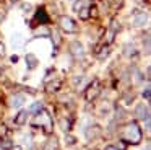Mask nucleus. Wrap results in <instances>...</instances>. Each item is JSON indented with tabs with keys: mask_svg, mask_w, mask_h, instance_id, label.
<instances>
[{
	"mask_svg": "<svg viewBox=\"0 0 151 150\" xmlns=\"http://www.w3.org/2000/svg\"><path fill=\"white\" fill-rule=\"evenodd\" d=\"M120 135H122V139H124L125 142L132 143V145L140 143L141 139H143V132H141L140 126H138L137 122H127L120 129Z\"/></svg>",
	"mask_w": 151,
	"mask_h": 150,
	"instance_id": "obj_1",
	"label": "nucleus"
},
{
	"mask_svg": "<svg viewBox=\"0 0 151 150\" xmlns=\"http://www.w3.org/2000/svg\"><path fill=\"white\" fill-rule=\"evenodd\" d=\"M33 124H34V126L42 127L44 132H46V134H50V132H52V127H54L52 116H50L49 111H46V109H41L39 113L36 114V117H34Z\"/></svg>",
	"mask_w": 151,
	"mask_h": 150,
	"instance_id": "obj_2",
	"label": "nucleus"
},
{
	"mask_svg": "<svg viewBox=\"0 0 151 150\" xmlns=\"http://www.w3.org/2000/svg\"><path fill=\"white\" fill-rule=\"evenodd\" d=\"M59 26H60L62 31L68 33V34H75V33L78 31V26H76L75 20L70 18V16H67V15H62L59 18Z\"/></svg>",
	"mask_w": 151,
	"mask_h": 150,
	"instance_id": "obj_3",
	"label": "nucleus"
},
{
	"mask_svg": "<svg viewBox=\"0 0 151 150\" xmlns=\"http://www.w3.org/2000/svg\"><path fill=\"white\" fill-rule=\"evenodd\" d=\"M99 93H101V82H99V80H93L91 85H89V87L86 88V91H85L86 101L96 100V98L99 96Z\"/></svg>",
	"mask_w": 151,
	"mask_h": 150,
	"instance_id": "obj_4",
	"label": "nucleus"
},
{
	"mask_svg": "<svg viewBox=\"0 0 151 150\" xmlns=\"http://www.w3.org/2000/svg\"><path fill=\"white\" fill-rule=\"evenodd\" d=\"M133 26L135 28H143L145 25L148 23V13H145V12H137L133 15Z\"/></svg>",
	"mask_w": 151,
	"mask_h": 150,
	"instance_id": "obj_5",
	"label": "nucleus"
},
{
	"mask_svg": "<svg viewBox=\"0 0 151 150\" xmlns=\"http://www.w3.org/2000/svg\"><path fill=\"white\" fill-rule=\"evenodd\" d=\"M70 54H72L73 57H76V59H81L83 55H85V47H83L81 42L73 41L72 44H70Z\"/></svg>",
	"mask_w": 151,
	"mask_h": 150,
	"instance_id": "obj_6",
	"label": "nucleus"
},
{
	"mask_svg": "<svg viewBox=\"0 0 151 150\" xmlns=\"http://www.w3.org/2000/svg\"><path fill=\"white\" fill-rule=\"evenodd\" d=\"M135 117L140 121H145L150 117V109H148V106H145V104H138L137 108H135Z\"/></svg>",
	"mask_w": 151,
	"mask_h": 150,
	"instance_id": "obj_7",
	"label": "nucleus"
},
{
	"mask_svg": "<svg viewBox=\"0 0 151 150\" xmlns=\"http://www.w3.org/2000/svg\"><path fill=\"white\" fill-rule=\"evenodd\" d=\"M24 101H26V96H24L23 93H17L13 95V96L10 98V108H21L24 104Z\"/></svg>",
	"mask_w": 151,
	"mask_h": 150,
	"instance_id": "obj_8",
	"label": "nucleus"
},
{
	"mask_svg": "<svg viewBox=\"0 0 151 150\" xmlns=\"http://www.w3.org/2000/svg\"><path fill=\"white\" fill-rule=\"evenodd\" d=\"M24 62H26V65H28L29 70H34V68L37 67V64H39V59H37L33 52H28V54L24 55Z\"/></svg>",
	"mask_w": 151,
	"mask_h": 150,
	"instance_id": "obj_9",
	"label": "nucleus"
},
{
	"mask_svg": "<svg viewBox=\"0 0 151 150\" xmlns=\"http://www.w3.org/2000/svg\"><path fill=\"white\" fill-rule=\"evenodd\" d=\"M44 150H59V139L57 137H49L44 143Z\"/></svg>",
	"mask_w": 151,
	"mask_h": 150,
	"instance_id": "obj_10",
	"label": "nucleus"
},
{
	"mask_svg": "<svg viewBox=\"0 0 151 150\" xmlns=\"http://www.w3.org/2000/svg\"><path fill=\"white\" fill-rule=\"evenodd\" d=\"M62 87V80H54V82H46V90L49 91V93H54V91H57L59 88Z\"/></svg>",
	"mask_w": 151,
	"mask_h": 150,
	"instance_id": "obj_11",
	"label": "nucleus"
},
{
	"mask_svg": "<svg viewBox=\"0 0 151 150\" xmlns=\"http://www.w3.org/2000/svg\"><path fill=\"white\" fill-rule=\"evenodd\" d=\"M28 116H29V113H28L26 109H21L20 113L17 114V117H15V122H17L18 126H23V124H26Z\"/></svg>",
	"mask_w": 151,
	"mask_h": 150,
	"instance_id": "obj_12",
	"label": "nucleus"
},
{
	"mask_svg": "<svg viewBox=\"0 0 151 150\" xmlns=\"http://www.w3.org/2000/svg\"><path fill=\"white\" fill-rule=\"evenodd\" d=\"M34 36H39V38H49L50 36V29L44 25H39V28L34 29Z\"/></svg>",
	"mask_w": 151,
	"mask_h": 150,
	"instance_id": "obj_13",
	"label": "nucleus"
},
{
	"mask_svg": "<svg viewBox=\"0 0 151 150\" xmlns=\"http://www.w3.org/2000/svg\"><path fill=\"white\" fill-rule=\"evenodd\" d=\"M12 46H13L15 49H18V47L23 46V34H21V33H15V34H12Z\"/></svg>",
	"mask_w": 151,
	"mask_h": 150,
	"instance_id": "obj_14",
	"label": "nucleus"
},
{
	"mask_svg": "<svg viewBox=\"0 0 151 150\" xmlns=\"http://www.w3.org/2000/svg\"><path fill=\"white\" fill-rule=\"evenodd\" d=\"M115 34H117V33H115V31H114V29H112V28H107V31H106L104 38H102V42H104L106 46H109V44H111L112 41H114Z\"/></svg>",
	"mask_w": 151,
	"mask_h": 150,
	"instance_id": "obj_15",
	"label": "nucleus"
},
{
	"mask_svg": "<svg viewBox=\"0 0 151 150\" xmlns=\"http://www.w3.org/2000/svg\"><path fill=\"white\" fill-rule=\"evenodd\" d=\"M137 54V47L133 44H125L124 46V55L125 57H130V55H135Z\"/></svg>",
	"mask_w": 151,
	"mask_h": 150,
	"instance_id": "obj_16",
	"label": "nucleus"
},
{
	"mask_svg": "<svg viewBox=\"0 0 151 150\" xmlns=\"http://www.w3.org/2000/svg\"><path fill=\"white\" fill-rule=\"evenodd\" d=\"M41 109H44V104L41 103V101H36V103H33L29 106V109H28V113H31V114H37Z\"/></svg>",
	"mask_w": 151,
	"mask_h": 150,
	"instance_id": "obj_17",
	"label": "nucleus"
},
{
	"mask_svg": "<svg viewBox=\"0 0 151 150\" xmlns=\"http://www.w3.org/2000/svg\"><path fill=\"white\" fill-rule=\"evenodd\" d=\"M96 134H101V129H99L98 126H93V127H89L88 130H86V139H94L96 137Z\"/></svg>",
	"mask_w": 151,
	"mask_h": 150,
	"instance_id": "obj_18",
	"label": "nucleus"
},
{
	"mask_svg": "<svg viewBox=\"0 0 151 150\" xmlns=\"http://www.w3.org/2000/svg\"><path fill=\"white\" fill-rule=\"evenodd\" d=\"M50 38L54 39V46H55V47H59L60 44H62V38H60V34L57 31H52L50 33Z\"/></svg>",
	"mask_w": 151,
	"mask_h": 150,
	"instance_id": "obj_19",
	"label": "nucleus"
},
{
	"mask_svg": "<svg viewBox=\"0 0 151 150\" xmlns=\"http://www.w3.org/2000/svg\"><path fill=\"white\" fill-rule=\"evenodd\" d=\"M36 20L39 21V25H41V23H47V15L44 13V10H42V8H41L39 12H37V15H36Z\"/></svg>",
	"mask_w": 151,
	"mask_h": 150,
	"instance_id": "obj_20",
	"label": "nucleus"
},
{
	"mask_svg": "<svg viewBox=\"0 0 151 150\" xmlns=\"http://www.w3.org/2000/svg\"><path fill=\"white\" fill-rule=\"evenodd\" d=\"M78 15H80V18H81V20H88V18H89V8H81V10H78Z\"/></svg>",
	"mask_w": 151,
	"mask_h": 150,
	"instance_id": "obj_21",
	"label": "nucleus"
},
{
	"mask_svg": "<svg viewBox=\"0 0 151 150\" xmlns=\"http://www.w3.org/2000/svg\"><path fill=\"white\" fill-rule=\"evenodd\" d=\"M107 55H109V46H106V47H104V49H102V51H101V54H99L98 57H99V59H101V60H102V59H106V57H107Z\"/></svg>",
	"mask_w": 151,
	"mask_h": 150,
	"instance_id": "obj_22",
	"label": "nucleus"
},
{
	"mask_svg": "<svg viewBox=\"0 0 151 150\" xmlns=\"http://www.w3.org/2000/svg\"><path fill=\"white\" fill-rule=\"evenodd\" d=\"M7 55V47H5V44L2 41H0V57H5Z\"/></svg>",
	"mask_w": 151,
	"mask_h": 150,
	"instance_id": "obj_23",
	"label": "nucleus"
},
{
	"mask_svg": "<svg viewBox=\"0 0 151 150\" xmlns=\"http://www.w3.org/2000/svg\"><path fill=\"white\" fill-rule=\"evenodd\" d=\"M143 96H145V100H148V101H150V98H151V90H150V87H148V88H145Z\"/></svg>",
	"mask_w": 151,
	"mask_h": 150,
	"instance_id": "obj_24",
	"label": "nucleus"
},
{
	"mask_svg": "<svg viewBox=\"0 0 151 150\" xmlns=\"http://www.w3.org/2000/svg\"><path fill=\"white\" fill-rule=\"evenodd\" d=\"M83 82V77H75V80H73V83H75V87H80Z\"/></svg>",
	"mask_w": 151,
	"mask_h": 150,
	"instance_id": "obj_25",
	"label": "nucleus"
},
{
	"mask_svg": "<svg viewBox=\"0 0 151 150\" xmlns=\"http://www.w3.org/2000/svg\"><path fill=\"white\" fill-rule=\"evenodd\" d=\"M5 134H7V127L0 126V137H5Z\"/></svg>",
	"mask_w": 151,
	"mask_h": 150,
	"instance_id": "obj_26",
	"label": "nucleus"
},
{
	"mask_svg": "<svg viewBox=\"0 0 151 150\" xmlns=\"http://www.w3.org/2000/svg\"><path fill=\"white\" fill-rule=\"evenodd\" d=\"M104 150H119V149H117V145H107V147H104Z\"/></svg>",
	"mask_w": 151,
	"mask_h": 150,
	"instance_id": "obj_27",
	"label": "nucleus"
},
{
	"mask_svg": "<svg viewBox=\"0 0 151 150\" xmlns=\"http://www.w3.org/2000/svg\"><path fill=\"white\" fill-rule=\"evenodd\" d=\"M8 150H23V149H21L20 145H12V147H10V149H8Z\"/></svg>",
	"mask_w": 151,
	"mask_h": 150,
	"instance_id": "obj_28",
	"label": "nucleus"
},
{
	"mask_svg": "<svg viewBox=\"0 0 151 150\" xmlns=\"http://www.w3.org/2000/svg\"><path fill=\"white\" fill-rule=\"evenodd\" d=\"M23 10H26V12H28V10H31V5H29V3H24V5H23Z\"/></svg>",
	"mask_w": 151,
	"mask_h": 150,
	"instance_id": "obj_29",
	"label": "nucleus"
},
{
	"mask_svg": "<svg viewBox=\"0 0 151 150\" xmlns=\"http://www.w3.org/2000/svg\"><path fill=\"white\" fill-rule=\"evenodd\" d=\"M4 18H5V13H4V12H0V21H2Z\"/></svg>",
	"mask_w": 151,
	"mask_h": 150,
	"instance_id": "obj_30",
	"label": "nucleus"
},
{
	"mask_svg": "<svg viewBox=\"0 0 151 150\" xmlns=\"http://www.w3.org/2000/svg\"><path fill=\"white\" fill-rule=\"evenodd\" d=\"M17 2H20V0H10V3H17Z\"/></svg>",
	"mask_w": 151,
	"mask_h": 150,
	"instance_id": "obj_31",
	"label": "nucleus"
},
{
	"mask_svg": "<svg viewBox=\"0 0 151 150\" xmlns=\"http://www.w3.org/2000/svg\"><path fill=\"white\" fill-rule=\"evenodd\" d=\"M145 150H150V147H146V149H145Z\"/></svg>",
	"mask_w": 151,
	"mask_h": 150,
	"instance_id": "obj_32",
	"label": "nucleus"
},
{
	"mask_svg": "<svg viewBox=\"0 0 151 150\" xmlns=\"http://www.w3.org/2000/svg\"><path fill=\"white\" fill-rule=\"evenodd\" d=\"M70 2H76V0H70Z\"/></svg>",
	"mask_w": 151,
	"mask_h": 150,
	"instance_id": "obj_33",
	"label": "nucleus"
},
{
	"mask_svg": "<svg viewBox=\"0 0 151 150\" xmlns=\"http://www.w3.org/2000/svg\"><path fill=\"white\" fill-rule=\"evenodd\" d=\"M0 72H2V68H0Z\"/></svg>",
	"mask_w": 151,
	"mask_h": 150,
	"instance_id": "obj_34",
	"label": "nucleus"
}]
</instances>
